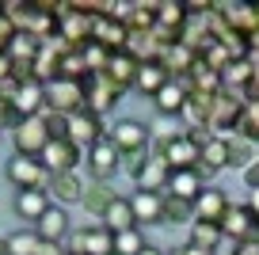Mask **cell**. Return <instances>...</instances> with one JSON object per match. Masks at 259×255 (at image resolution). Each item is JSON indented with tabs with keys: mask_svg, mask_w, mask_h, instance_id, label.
Returning a JSON list of instances; mask_svg holds the SVG:
<instances>
[{
	"mask_svg": "<svg viewBox=\"0 0 259 255\" xmlns=\"http://www.w3.org/2000/svg\"><path fill=\"white\" fill-rule=\"evenodd\" d=\"M42 92H46V111L54 114H76L88 107V99H84V84H76V80H50V84H42Z\"/></svg>",
	"mask_w": 259,
	"mask_h": 255,
	"instance_id": "6da1fadb",
	"label": "cell"
},
{
	"mask_svg": "<svg viewBox=\"0 0 259 255\" xmlns=\"http://www.w3.org/2000/svg\"><path fill=\"white\" fill-rule=\"evenodd\" d=\"M240 114H244V99L236 92L221 88L218 96L210 99V134L225 137L229 130H240Z\"/></svg>",
	"mask_w": 259,
	"mask_h": 255,
	"instance_id": "7a4b0ae2",
	"label": "cell"
},
{
	"mask_svg": "<svg viewBox=\"0 0 259 255\" xmlns=\"http://www.w3.org/2000/svg\"><path fill=\"white\" fill-rule=\"evenodd\" d=\"M149 141H153V134H149V126H145V122H138V118H118L111 126V145L122 152V156L149 152Z\"/></svg>",
	"mask_w": 259,
	"mask_h": 255,
	"instance_id": "3957f363",
	"label": "cell"
},
{
	"mask_svg": "<svg viewBox=\"0 0 259 255\" xmlns=\"http://www.w3.org/2000/svg\"><path fill=\"white\" fill-rule=\"evenodd\" d=\"M12 145H16V156H38L50 145V130H46V114L38 118H23L12 126Z\"/></svg>",
	"mask_w": 259,
	"mask_h": 255,
	"instance_id": "277c9868",
	"label": "cell"
},
{
	"mask_svg": "<svg viewBox=\"0 0 259 255\" xmlns=\"http://www.w3.org/2000/svg\"><path fill=\"white\" fill-rule=\"evenodd\" d=\"M65 247L80 255H114V232H107L103 225H84V229L69 232Z\"/></svg>",
	"mask_w": 259,
	"mask_h": 255,
	"instance_id": "5b68a950",
	"label": "cell"
},
{
	"mask_svg": "<svg viewBox=\"0 0 259 255\" xmlns=\"http://www.w3.org/2000/svg\"><path fill=\"white\" fill-rule=\"evenodd\" d=\"M84 164H88V176L96 179V183H111V179L118 176V167H122V152L111 145V137H103L99 145H92V149L84 152Z\"/></svg>",
	"mask_w": 259,
	"mask_h": 255,
	"instance_id": "8992f818",
	"label": "cell"
},
{
	"mask_svg": "<svg viewBox=\"0 0 259 255\" xmlns=\"http://www.w3.org/2000/svg\"><path fill=\"white\" fill-rule=\"evenodd\" d=\"M50 172L42 167L38 156H12L8 160V183L16 191H46Z\"/></svg>",
	"mask_w": 259,
	"mask_h": 255,
	"instance_id": "52a82bcc",
	"label": "cell"
},
{
	"mask_svg": "<svg viewBox=\"0 0 259 255\" xmlns=\"http://www.w3.org/2000/svg\"><path fill=\"white\" fill-rule=\"evenodd\" d=\"M122 96H126V92H122L118 84L107 76V72L84 80V99H88V111H96V114H111L114 107H118Z\"/></svg>",
	"mask_w": 259,
	"mask_h": 255,
	"instance_id": "ba28073f",
	"label": "cell"
},
{
	"mask_svg": "<svg viewBox=\"0 0 259 255\" xmlns=\"http://www.w3.org/2000/svg\"><path fill=\"white\" fill-rule=\"evenodd\" d=\"M69 141L76 145L80 152H88L92 145H99L103 141V114H96V111H76V114H69Z\"/></svg>",
	"mask_w": 259,
	"mask_h": 255,
	"instance_id": "9c48e42d",
	"label": "cell"
},
{
	"mask_svg": "<svg viewBox=\"0 0 259 255\" xmlns=\"http://www.w3.org/2000/svg\"><path fill=\"white\" fill-rule=\"evenodd\" d=\"M80 156L84 152L76 149L69 137L65 141H50L46 149L38 152V160H42V167H46L50 176H61V172H76V164H80Z\"/></svg>",
	"mask_w": 259,
	"mask_h": 255,
	"instance_id": "30bf717a",
	"label": "cell"
},
{
	"mask_svg": "<svg viewBox=\"0 0 259 255\" xmlns=\"http://www.w3.org/2000/svg\"><path fill=\"white\" fill-rule=\"evenodd\" d=\"M255 225L259 217L251 214V206H240V202H233L225 214V221H221V236H229L233 244H244V240L255 236Z\"/></svg>",
	"mask_w": 259,
	"mask_h": 255,
	"instance_id": "8fae6325",
	"label": "cell"
},
{
	"mask_svg": "<svg viewBox=\"0 0 259 255\" xmlns=\"http://www.w3.org/2000/svg\"><path fill=\"white\" fill-rule=\"evenodd\" d=\"M168 179H171V167H168V160H164V152H153V149H149V156H145V164H141V172L134 176L138 191H156V194H164Z\"/></svg>",
	"mask_w": 259,
	"mask_h": 255,
	"instance_id": "7c38bea8",
	"label": "cell"
},
{
	"mask_svg": "<svg viewBox=\"0 0 259 255\" xmlns=\"http://www.w3.org/2000/svg\"><path fill=\"white\" fill-rule=\"evenodd\" d=\"M46 194L54 206H80L84 198V179L76 172H61V176H50L46 179Z\"/></svg>",
	"mask_w": 259,
	"mask_h": 255,
	"instance_id": "4fadbf2b",
	"label": "cell"
},
{
	"mask_svg": "<svg viewBox=\"0 0 259 255\" xmlns=\"http://www.w3.org/2000/svg\"><path fill=\"white\" fill-rule=\"evenodd\" d=\"M69 232H73V225H69V209L65 206H50L46 214L34 221V236L46 240V244H65Z\"/></svg>",
	"mask_w": 259,
	"mask_h": 255,
	"instance_id": "5bb4252c",
	"label": "cell"
},
{
	"mask_svg": "<svg viewBox=\"0 0 259 255\" xmlns=\"http://www.w3.org/2000/svg\"><path fill=\"white\" fill-rule=\"evenodd\" d=\"M130 209H134L138 229H153V225L164 221V194H156V191H134V194H130Z\"/></svg>",
	"mask_w": 259,
	"mask_h": 255,
	"instance_id": "9a60e30c",
	"label": "cell"
},
{
	"mask_svg": "<svg viewBox=\"0 0 259 255\" xmlns=\"http://www.w3.org/2000/svg\"><path fill=\"white\" fill-rule=\"evenodd\" d=\"M12 111H16L19 118H38V114H46V92H42L38 80L16 84V92H12Z\"/></svg>",
	"mask_w": 259,
	"mask_h": 255,
	"instance_id": "2e32d148",
	"label": "cell"
},
{
	"mask_svg": "<svg viewBox=\"0 0 259 255\" xmlns=\"http://www.w3.org/2000/svg\"><path fill=\"white\" fill-rule=\"evenodd\" d=\"M229 194L221 191V187H206L198 198H194V221H210V225H221L229 214Z\"/></svg>",
	"mask_w": 259,
	"mask_h": 255,
	"instance_id": "e0dca14e",
	"label": "cell"
},
{
	"mask_svg": "<svg viewBox=\"0 0 259 255\" xmlns=\"http://www.w3.org/2000/svg\"><path fill=\"white\" fill-rule=\"evenodd\" d=\"M164 160H168L171 172H191V167H198V160H202V149L183 134L179 141H171L168 149H164Z\"/></svg>",
	"mask_w": 259,
	"mask_h": 255,
	"instance_id": "ac0fdd59",
	"label": "cell"
},
{
	"mask_svg": "<svg viewBox=\"0 0 259 255\" xmlns=\"http://www.w3.org/2000/svg\"><path fill=\"white\" fill-rule=\"evenodd\" d=\"M202 191H206V179L198 176V167H191V172H171L168 187H164V194H171V198H183V202H194Z\"/></svg>",
	"mask_w": 259,
	"mask_h": 255,
	"instance_id": "d6986e66",
	"label": "cell"
},
{
	"mask_svg": "<svg viewBox=\"0 0 259 255\" xmlns=\"http://www.w3.org/2000/svg\"><path fill=\"white\" fill-rule=\"evenodd\" d=\"M229 167V137H210L202 145V160H198V176L210 179L213 172Z\"/></svg>",
	"mask_w": 259,
	"mask_h": 255,
	"instance_id": "ffe728a7",
	"label": "cell"
},
{
	"mask_svg": "<svg viewBox=\"0 0 259 255\" xmlns=\"http://www.w3.org/2000/svg\"><path fill=\"white\" fill-rule=\"evenodd\" d=\"M50 206H54V202H50L46 191H16V217L27 221V225H34Z\"/></svg>",
	"mask_w": 259,
	"mask_h": 255,
	"instance_id": "44dd1931",
	"label": "cell"
},
{
	"mask_svg": "<svg viewBox=\"0 0 259 255\" xmlns=\"http://www.w3.org/2000/svg\"><path fill=\"white\" fill-rule=\"evenodd\" d=\"M168 69H164L160 61H145V65H138V76H134V88L141 92V96H149V99H156V92L168 84Z\"/></svg>",
	"mask_w": 259,
	"mask_h": 255,
	"instance_id": "7402d4cb",
	"label": "cell"
},
{
	"mask_svg": "<svg viewBox=\"0 0 259 255\" xmlns=\"http://www.w3.org/2000/svg\"><path fill=\"white\" fill-rule=\"evenodd\" d=\"M118 198V194H114V187L111 183H96V179H92V183H84V198H80V206L88 209L92 217H103L107 209H111V202Z\"/></svg>",
	"mask_w": 259,
	"mask_h": 255,
	"instance_id": "603a6c76",
	"label": "cell"
},
{
	"mask_svg": "<svg viewBox=\"0 0 259 255\" xmlns=\"http://www.w3.org/2000/svg\"><path fill=\"white\" fill-rule=\"evenodd\" d=\"M187 96H191L187 80H168V84H164V88L156 92V99H153V103L160 107V114H176V118H179V111H183Z\"/></svg>",
	"mask_w": 259,
	"mask_h": 255,
	"instance_id": "cb8c5ba5",
	"label": "cell"
},
{
	"mask_svg": "<svg viewBox=\"0 0 259 255\" xmlns=\"http://www.w3.org/2000/svg\"><path fill=\"white\" fill-rule=\"evenodd\" d=\"M149 134H153L149 149H153V152H164V149H168L171 141H179V137H183L187 130H183V122H179L176 114H160V122H156V126L149 130Z\"/></svg>",
	"mask_w": 259,
	"mask_h": 255,
	"instance_id": "d4e9b609",
	"label": "cell"
},
{
	"mask_svg": "<svg viewBox=\"0 0 259 255\" xmlns=\"http://www.w3.org/2000/svg\"><path fill=\"white\" fill-rule=\"evenodd\" d=\"M42 46H46V42H42V38H34L31 31H16L4 54H8L12 61H27V65H34V57L42 54Z\"/></svg>",
	"mask_w": 259,
	"mask_h": 255,
	"instance_id": "484cf974",
	"label": "cell"
},
{
	"mask_svg": "<svg viewBox=\"0 0 259 255\" xmlns=\"http://www.w3.org/2000/svg\"><path fill=\"white\" fill-rule=\"evenodd\" d=\"M99 225H103L107 232H126V229H134L138 221H134V209H130V198H122V194H118V198L111 202V209H107V214L99 217Z\"/></svg>",
	"mask_w": 259,
	"mask_h": 255,
	"instance_id": "4316f807",
	"label": "cell"
},
{
	"mask_svg": "<svg viewBox=\"0 0 259 255\" xmlns=\"http://www.w3.org/2000/svg\"><path fill=\"white\" fill-rule=\"evenodd\" d=\"M107 76H111L114 84H118V88L126 92L130 84H134V76H138V61H134V57L126 54V50H114V54H111V61H107Z\"/></svg>",
	"mask_w": 259,
	"mask_h": 255,
	"instance_id": "83f0119b",
	"label": "cell"
},
{
	"mask_svg": "<svg viewBox=\"0 0 259 255\" xmlns=\"http://www.w3.org/2000/svg\"><path fill=\"white\" fill-rule=\"evenodd\" d=\"M38 244L42 240L34 236V229H19L8 240H0V255H38Z\"/></svg>",
	"mask_w": 259,
	"mask_h": 255,
	"instance_id": "f1b7e54d",
	"label": "cell"
},
{
	"mask_svg": "<svg viewBox=\"0 0 259 255\" xmlns=\"http://www.w3.org/2000/svg\"><path fill=\"white\" fill-rule=\"evenodd\" d=\"M251 76H255V61H251V57H236V61H229L225 72H221V88H225V84H229V92L240 88V84L248 88Z\"/></svg>",
	"mask_w": 259,
	"mask_h": 255,
	"instance_id": "f546056e",
	"label": "cell"
},
{
	"mask_svg": "<svg viewBox=\"0 0 259 255\" xmlns=\"http://www.w3.org/2000/svg\"><path fill=\"white\" fill-rule=\"evenodd\" d=\"M145 247H149V240L138 225L126 229V232H114V255H141Z\"/></svg>",
	"mask_w": 259,
	"mask_h": 255,
	"instance_id": "4dcf8cb0",
	"label": "cell"
},
{
	"mask_svg": "<svg viewBox=\"0 0 259 255\" xmlns=\"http://www.w3.org/2000/svg\"><path fill=\"white\" fill-rule=\"evenodd\" d=\"M164 221H168V225H191L194 221V202H183V198L164 194Z\"/></svg>",
	"mask_w": 259,
	"mask_h": 255,
	"instance_id": "1f68e13d",
	"label": "cell"
},
{
	"mask_svg": "<svg viewBox=\"0 0 259 255\" xmlns=\"http://www.w3.org/2000/svg\"><path fill=\"white\" fill-rule=\"evenodd\" d=\"M191 244H198V247H206V251H213V247L221 244V225L191 221Z\"/></svg>",
	"mask_w": 259,
	"mask_h": 255,
	"instance_id": "d6a6232c",
	"label": "cell"
},
{
	"mask_svg": "<svg viewBox=\"0 0 259 255\" xmlns=\"http://www.w3.org/2000/svg\"><path fill=\"white\" fill-rule=\"evenodd\" d=\"M240 137H244V141H251V145H259V99H244Z\"/></svg>",
	"mask_w": 259,
	"mask_h": 255,
	"instance_id": "836d02e7",
	"label": "cell"
},
{
	"mask_svg": "<svg viewBox=\"0 0 259 255\" xmlns=\"http://www.w3.org/2000/svg\"><path fill=\"white\" fill-rule=\"evenodd\" d=\"M126 27H130V31H153V27H156V4H134Z\"/></svg>",
	"mask_w": 259,
	"mask_h": 255,
	"instance_id": "e575fe53",
	"label": "cell"
},
{
	"mask_svg": "<svg viewBox=\"0 0 259 255\" xmlns=\"http://www.w3.org/2000/svg\"><path fill=\"white\" fill-rule=\"evenodd\" d=\"M248 145H251V141H244V137H236V141H229V164H236V167H240V172H244V167L251 164V160H248Z\"/></svg>",
	"mask_w": 259,
	"mask_h": 255,
	"instance_id": "d590c367",
	"label": "cell"
},
{
	"mask_svg": "<svg viewBox=\"0 0 259 255\" xmlns=\"http://www.w3.org/2000/svg\"><path fill=\"white\" fill-rule=\"evenodd\" d=\"M244 187H248V191H259V160H251L248 167H244Z\"/></svg>",
	"mask_w": 259,
	"mask_h": 255,
	"instance_id": "8d00e7d4",
	"label": "cell"
},
{
	"mask_svg": "<svg viewBox=\"0 0 259 255\" xmlns=\"http://www.w3.org/2000/svg\"><path fill=\"white\" fill-rule=\"evenodd\" d=\"M12 34H16V27H12V19L0 12V54L8 50V42H12Z\"/></svg>",
	"mask_w": 259,
	"mask_h": 255,
	"instance_id": "74e56055",
	"label": "cell"
},
{
	"mask_svg": "<svg viewBox=\"0 0 259 255\" xmlns=\"http://www.w3.org/2000/svg\"><path fill=\"white\" fill-rule=\"evenodd\" d=\"M168 255H213V251H206V247H198V244H191V240H187V244H179V247H171Z\"/></svg>",
	"mask_w": 259,
	"mask_h": 255,
	"instance_id": "f35d334b",
	"label": "cell"
},
{
	"mask_svg": "<svg viewBox=\"0 0 259 255\" xmlns=\"http://www.w3.org/2000/svg\"><path fill=\"white\" fill-rule=\"evenodd\" d=\"M229 255H259V244L255 240H244V244H233V251Z\"/></svg>",
	"mask_w": 259,
	"mask_h": 255,
	"instance_id": "ab89813d",
	"label": "cell"
},
{
	"mask_svg": "<svg viewBox=\"0 0 259 255\" xmlns=\"http://www.w3.org/2000/svg\"><path fill=\"white\" fill-rule=\"evenodd\" d=\"M4 80H12V57L8 54H0V84Z\"/></svg>",
	"mask_w": 259,
	"mask_h": 255,
	"instance_id": "60d3db41",
	"label": "cell"
},
{
	"mask_svg": "<svg viewBox=\"0 0 259 255\" xmlns=\"http://www.w3.org/2000/svg\"><path fill=\"white\" fill-rule=\"evenodd\" d=\"M248 206H251V214L259 217V191H251V202H248Z\"/></svg>",
	"mask_w": 259,
	"mask_h": 255,
	"instance_id": "b9f144b4",
	"label": "cell"
},
{
	"mask_svg": "<svg viewBox=\"0 0 259 255\" xmlns=\"http://www.w3.org/2000/svg\"><path fill=\"white\" fill-rule=\"evenodd\" d=\"M141 255H168V251H160V247H153V244H149V247H145Z\"/></svg>",
	"mask_w": 259,
	"mask_h": 255,
	"instance_id": "7bdbcfd3",
	"label": "cell"
},
{
	"mask_svg": "<svg viewBox=\"0 0 259 255\" xmlns=\"http://www.w3.org/2000/svg\"><path fill=\"white\" fill-rule=\"evenodd\" d=\"M251 240H255V244H259V225H255V236H251Z\"/></svg>",
	"mask_w": 259,
	"mask_h": 255,
	"instance_id": "ee69618b",
	"label": "cell"
},
{
	"mask_svg": "<svg viewBox=\"0 0 259 255\" xmlns=\"http://www.w3.org/2000/svg\"><path fill=\"white\" fill-rule=\"evenodd\" d=\"M65 255H80V251H69V247H65Z\"/></svg>",
	"mask_w": 259,
	"mask_h": 255,
	"instance_id": "f6af8a7d",
	"label": "cell"
}]
</instances>
